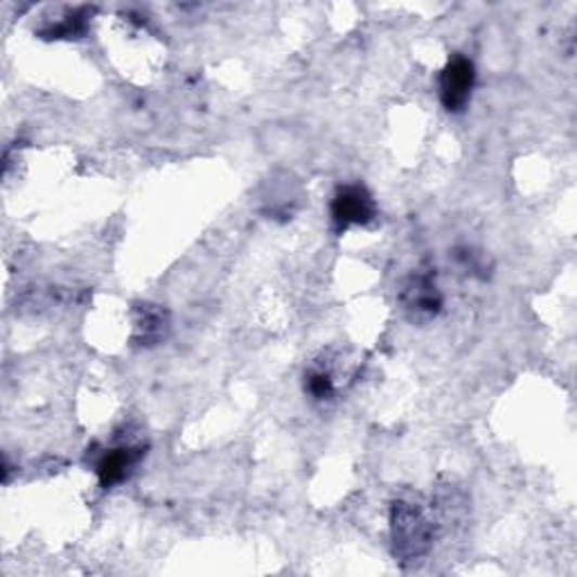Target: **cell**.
<instances>
[{
  "mask_svg": "<svg viewBox=\"0 0 577 577\" xmlns=\"http://www.w3.org/2000/svg\"><path fill=\"white\" fill-rule=\"evenodd\" d=\"M393 530H395L397 551L403 555L418 557L428 548V539H431L428 522L424 518L422 510L411 503H399L395 508Z\"/></svg>",
  "mask_w": 577,
  "mask_h": 577,
  "instance_id": "cell-1",
  "label": "cell"
},
{
  "mask_svg": "<svg viewBox=\"0 0 577 577\" xmlns=\"http://www.w3.org/2000/svg\"><path fill=\"white\" fill-rule=\"evenodd\" d=\"M474 64L465 56H456L440 77V98L449 111H463L474 89Z\"/></svg>",
  "mask_w": 577,
  "mask_h": 577,
  "instance_id": "cell-2",
  "label": "cell"
},
{
  "mask_svg": "<svg viewBox=\"0 0 577 577\" xmlns=\"http://www.w3.org/2000/svg\"><path fill=\"white\" fill-rule=\"evenodd\" d=\"M332 217L338 228L350 226H363L370 223L374 217V201L361 185H348L341 188L334 196L332 204Z\"/></svg>",
  "mask_w": 577,
  "mask_h": 577,
  "instance_id": "cell-3",
  "label": "cell"
},
{
  "mask_svg": "<svg viewBox=\"0 0 577 577\" xmlns=\"http://www.w3.org/2000/svg\"><path fill=\"white\" fill-rule=\"evenodd\" d=\"M140 449L133 447H120V449H111L108 453H104V458L100 460L98 465V476L100 483L104 487H111L115 483H123L129 472L133 470V465L140 460Z\"/></svg>",
  "mask_w": 577,
  "mask_h": 577,
  "instance_id": "cell-4",
  "label": "cell"
},
{
  "mask_svg": "<svg viewBox=\"0 0 577 577\" xmlns=\"http://www.w3.org/2000/svg\"><path fill=\"white\" fill-rule=\"evenodd\" d=\"M307 388H309V393L316 399H328L334 393V384L330 380V374H325V372H311L309 374V382H307Z\"/></svg>",
  "mask_w": 577,
  "mask_h": 577,
  "instance_id": "cell-5",
  "label": "cell"
}]
</instances>
